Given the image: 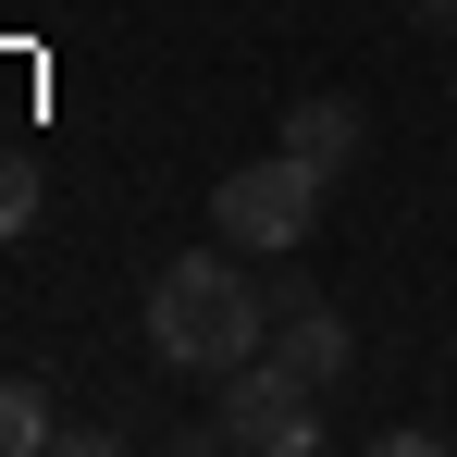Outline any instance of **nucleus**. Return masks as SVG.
Instances as JSON below:
<instances>
[{
  "mask_svg": "<svg viewBox=\"0 0 457 457\" xmlns=\"http://www.w3.org/2000/svg\"><path fill=\"white\" fill-rule=\"evenodd\" d=\"M272 359L321 395V383H346V359H359V334H346V309L309 297V285H272Z\"/></svg>",
  "mask_w": 457,
  "mask_h": 457,
  "instance_id": "20e7f679",
  "label": "nucleus"
},
{
  "mask_svg": "<svg viewBox=\"0 0 457 457\" xmlns=\"http://www.w3.org/2000/svg\"><path fill=\"white\" fill-rule=\"evenodd\" d=\"M321 186H334V173H309L297 149L235 161L223 186H211V235H223V247H247V260H297L309 223H321Z\"/></svg>",
  "mask_w": 457,
  "mask_h": 457,
  "instance_id": "f03ea898",
  "label": "nucleus"
},
{
  "mask_svg": "<svg viewBox=\"0 0 457 457\" xmlns=\"http://www.w3.org/2000/svg\"><path fill=\"white\" fill-rule=\"evenodd\" d=\"M285 149H297L309 173H359V149H371V112H359L346 87H321V99H285Z\"/></svg>",
  "mask_w": 457,
  "mask_h": 457,
  "instance_id": "39448f33",
  "label": "nucleus"
},
{
  "mask_svg": "<svg viewBox=\"0 0 457 457\" xmlns=\"http://www.w3.org/2000/svg\"><path fill=\"white\" fill-rule=\"evenodd\" d=\"M408 12H420V25H445V37H457V0H408Z\"/></svg>",
  "mask_w": 457,
  "mask_h": 457,
  "instance_id": "6e6552de",
  "label": "nucleus"
},
{
  "mask_svg": "<svg viewBox=\"0 0 457 457\" xmlns=\"http://www.w3.org/2000/svg\"><path fill=\"white\" fill-rule=\"evenodd\" d=\"M149 346H161V371H198V383H223L247 371L260 346H272V285L247 272V247H186V260H161L149 272Z\"/></svg>",
  "mask_w": 457,
  "mask_h": 457,
  "instance_id": "f257e3e1",
  "label": "nucleus"
},
{
  "mask_svg": "<svg viewBox=\"0 0 457 457\" xmlns=\"http://www.w3.org/2000/svg\"><path fill=\"white\" fill-rule=\"evenodd\" d=\"M211 445H235V457H309L321 445V395H309L272 346L247 359V371H223V408H211Z\"/></svg>",
  "mask_w": 457,
  "mask_h": 457,
  "instance_id": "7ed1b4c3",
  "label": "nucleus"
},
{
  "mask_svg": "<svg viewBox=\"0 0 457 457\" xmlns=\"http://www.w3.org/2000/svg\"><path fill=\"white\" fill-rule=\"evenodd\" d=\"M37 445H50V395L0 371V457H37Z\"/></svg>",
  "mask_w": 457,
  "mask_h": 457,
  "instance_id": "423d86ee",
  "label": "nucleus"
},
{
  "mask_svg": "<svg viewBox=\"0 0 457 457\" xmlns=\"http://www.w3.org/2000/svg\"><path fill=\"white\" fill-rule=\"evenodd\" d=\"M37 223V173H25V161H0V235H25Z\"/></svg>",
  "mask_w": 457,
  "mask_h": 457,
  "instance_id": "0eeeda50",
  "label": "nucleus"
}]
</instances>
